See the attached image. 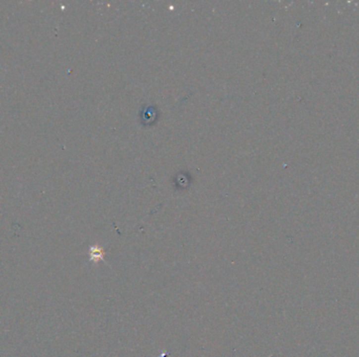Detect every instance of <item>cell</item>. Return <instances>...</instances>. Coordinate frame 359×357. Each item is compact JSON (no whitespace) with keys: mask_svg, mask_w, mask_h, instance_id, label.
Wrapping results in <instances>:
<instances>
[{"mask_svg":"<svg viewBox=\"0 0 359 357\" xmlns=\"http://www.w3.org/2000/svg\"><path fill=\"white\" fill-rule=\"evenodd\" d=\"M89 256H90V262L93 264H97L99 262H104L105 264H107L104 259V251L98 244L90 246Z\"/></svg>","mask_w":359,"mask_h":357,"instance_id":"obj_1","label":"cell"}]
</instances>
